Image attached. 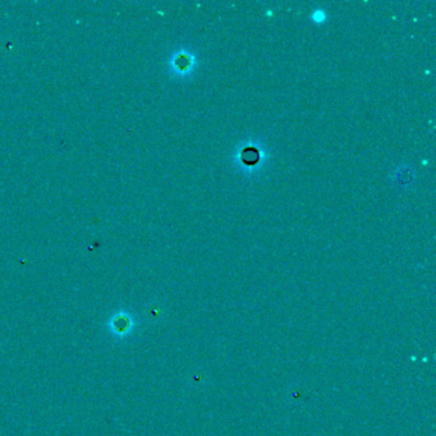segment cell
<instances>
[{
    "instance_id": "obj_2",
    "label": "cell",
    "mask_w": 436,
    "mask_h": 436,
    "mask_svg": "<svg viewBox=\"0 0 436 436\" xmlns=\"http://www.w3.org/2000/svg\"><path fill=\"white\" fill-rule=\"evenodd\" d=\"M313 18H315L316 21H317V22H321V21H324V19H325V14L322 12H320V10H318V12L313 13Z\"/></svg>"
},
{
    "instance_id": "obj_1",
    "label": "cell",
    "mask_w": 436,
    "mask_h": 436,
    "mask_svg": "<svg viewBox=\"0 0 436 436\" xmlns=\"http://www.w3.org/2000/svg\"><path fill=\"white\" fill-rule=\"evenodd\" d=\"M192 63H193L192 58L188 54H185V53H181V54H178L173 59V67H174V69L177 72H182V73H185V72H188V70L191 69Z\"/></svg>"
}]
</instances>
